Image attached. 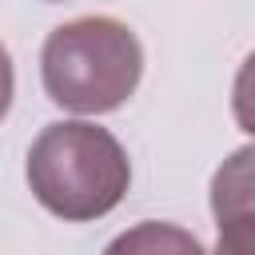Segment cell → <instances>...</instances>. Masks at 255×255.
Wrapping results in <instances>:
<instances>
[{
	"label": "cell",
	"mask_w": 255,
	"mask_h": 255,
	"mask_svg": "<svg viewBox=\"0 0 255 255\" xmlns=\"http://www.w3.org/2000/svg\"><path fill=\"white\" fill-rule=\"evenodd\" d=\"M104 255H207V251H203V243L191 231H183L175 223L143 219V223L120 231L104 247Z\"/></svg>",
	"instance_id": "obj_3"
},
{
	"label": "cell",
	"mask_w": 255,
	"mask_h": 255,
	"mask_svg": "<svg viewBox=\"0 0 255 255\" xmlns=\"http://www.w3.org/2000/svg\"><path fill=\"white\" fill-rule=\"evenodd\" d=\"M40 80L48 100L64 112H116L143 80L139 36L116 16H76L48 32L40 48Z\"/></svg>",
	"instance_id": "obj_2"
},
{
	"label": "cell",
	"mask_w": 255,
	"mask_h": 255,
	"mask_svg": "<svg viewBox=\"0 0 255 255\" xmlns=\"http://www.w3.org/2000/svg\"><path fill=\"white\" fill-rule=\"evenodd\" d=\"M231 116L235 124L255 139V52L239 64L235 84H231Z\"/></svg>",
	"instance_id": "obj_6"
},
{
	"label": "cell",
	"mask_w": 255,
	"mask_h": 255,
	"mask_svg": "<svg viewBox=\"0 0 255 255\" xmlns=\"http://www.w3.org/2000/svg\"><path fill=\"white\" fill-rule=\"evenodd\" d=\"M215 215V255H255V203L219 207Z\"/></svg>",
	"instance_id": "obj_5"
},
{
	"label": "cell",
	"mask_w": 255,
	"mask_h": 255,
	"mask_svg": "<svg viewBox=\"0 0 255 255\" xmlns=\"http://www.w3.org/2000/svg\"><path fill=\"white\" fill-rule=\"evenodd\" d=\"M24 175L44 211L64 223H88L120 207L131 187V159L108 128L56 120L32 139Z\"/></svg>",
	"instance_id": "obj_1"
},
{
	"label": "cell",
	"mask_w": 255,
	"mask_h": 255,
	"mask_svg": "<svg viewBox=\"0 0 255 255\" xmlns=\"http://www.w3.org/2000/svg\"><path fill=\"white\" fill-rule=\"evenodd\" d=\"M12 96H16V72H12V56H8V48L0 44V120L8 116Z\"/></svg>",
	"instance_id": "obj_7"
},
{
	"label": "cell",
	"mask_w": 255,
	"mask_h": 255,
	"mask_svg": "<svg viewBox=\"0 0 255 255\" xmlns=\"http://www.w3.org/2000/svg\"><path fill=\"white\" fill-rule=\"evenodd\" d=\"M235 203H255V143L231 151L211 175V211Z\"/></svg>",
	"instance_id": "obj_4"
},
{
	"label": "cell",
	"mask_w": 255,
	"mask_h": 255,
	"mask_svg": "<svg viewBox=\"0 0 255 255\" xmlns=\"http://www.w3.org/2000/svg\"><path fill=\"white\" fill-rule=\"evenodd\" d=\"M44 4H56V0H44Z\"/></svg>",
	"instance_id": "obj_8"
}]
</instances>
